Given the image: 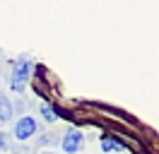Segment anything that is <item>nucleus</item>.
Segmentation results:
<instances>
[{"label": "nucleus", "mask_w": 159, "mask_h": 154, "mask_svg": "<svg viewBox=\"0 0 159 154\" xmlns=\"http://www.w3.org/2000/svg\"><path fill=\"white\" fill-rule=\"evenodd\" d=\"M29 72H31V58L20 56L15 60V67H12V89H15V92H22V89H24V82L29 79Z\"/></svg>", "instance_id": "obj_1"}, {"label": "nucleus", "mask_w": 159, "mask_h": 154, "mask_svg": "<svg viewBox=\"0 0 159 154\" xmlns=\"http://www.w3.org/2000/svg\"><path fill=\"white\" fill-rule=\"evenodd\" d=\"M82 144H84V137H82L80 130H68L65 137H63V149L70 152V154L80 152V149H82Z\"/></svg>", "instance_id": "obj_3"}, {"label": "nucleus", "mask_w": 159, "mask_h": 154, "mask_svg": "<svg viewBox=\"0 0 159 154\" xmlns=\"http://www.w3.org/2000/svg\"><path fill=\"white\" fill-rule=\"evenodd\" d=\"M46 154H51V152H46Z\"/></svg>", "instance_id": "obj_8"}, {"label": "nucleus", "mask_w": 159, "mask_h": 154, "mask_svg": "<svg viewBox=\"0 0 159 154\" xmlns=\"http://www.w3.org/2000/svg\"><path fill=\"white\" fill-rule=\"evenodd\" d=\"M7 142H10V140H7V135L0 133V149H5V147H7Z\"/></svg>", "instance_id": "obj_7"}, {"label": "nucleus", "mask_w": 159, "mask_h": 154, "mask_svg": "<svg viewBox=\"0 0 159 154\" xmlns=\"http://www.w3.org/2000/svg\"><path fill=\"white\" fill-rule=\"evenodd\" d=\"M36 130H39L36 120H34L31 116H24V118H20L17 125H15V137H17V140H29V137L36 135Z\"/></svg>", "instance_id": "obj_2"}, {"label": "nucleus", "mask_w": 159, "mask_h": 154, "mask_svg": "<svg viewBox=\"0 0 159 154\" xmlns=\"http://www.w3.org/2000/svg\"><path fill=\"white\" fill-rule=\"evenodd\" d=\"M101 147H104L106 152H120V144L116 142V140H109V137H104V140H101Z\"/></svg>", "instance_id": "obj_5"}, {"label": "nucleus", "mask_w": 159, "mask_h": 154, "mask_svg": "<svg viewBox=\"0 0 159 154\" xmlns=\"http://www.w3.org/2000/svg\"><path fill=\"white\" fill-rule=\"evenodd\" d=\"M10 118H12V104L7 101V96H5V94H0V125L7 123Z\"/></svg>", "instance_id": "obj_4"}, {"label": "nucleus", "mask_w": 159, "mask_h": 154, "mask_svg": "<svg viewBox=\"0 0 159 154\" xmlns=\"http://www.w3.org/2000/svg\"><path fill=\"white\" fill-rule=\"evenodd\" d=\"M41 116H43L48 123H56V120H58V116L53 113V108H51V106H46V104L41 106Z\"/></svg>", "instance_id": "obj_6"}]
</instances>
